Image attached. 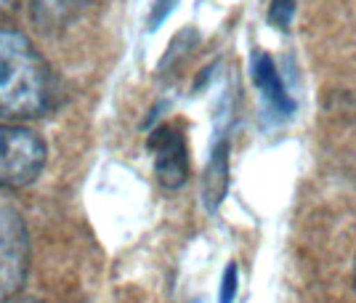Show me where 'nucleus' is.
I'll return each instance as SVG.
<instances>
[{
    "mask_svg": "<svg viewBox=\"0 0 356 303\" xmlns=\"http://www.w3.org/2000/svg\"><path fill=\"white\" fill-rule=\"evenodd\" d=\"M54 96V69L30 38L19 30H0V117H40Z\"/></svg>",
    "mask_w": 356,
    "mask_h": 303,
    "instance_id": "1",
    "label": "nucleus"
},
{
    "mask_svg": "<svg viewBox=\"0 0 356 303\" xmlns=\"http://www.w3.org/2000/svg\"><path fill=\"white\" fill-rule=\"evenodd\" d=\"M45 165V144L30 128L0 125V186H30Z\"/></svg>",
    "mask_w": 356,
    "mask_h": 303,
    "instance_id": "2",
    "label": "nucleus"
},
{
    "mask_svg": "<svg viewBox=\"0 0 356 303\" xmlns=\"http://www.w3.org/2000/svg\"><path fill=\"white\" fill-rule=\"evenodd\" d=\"M30 272V231L14 208H0V303L14 298Z\"/></svg>",
    "mask_w": 356,
    "mask_h": 303,
    "instance_id": "3",
    "label": "nucleus"
},
{
    "mask_svg": "<svg viewBox=\"0 0 356 303\" xmlns=\"http://www.w3.org/2000/svg\"><path fill=\"white\" fill-rule=\"evenodd\" d=\"M149 149L154 152V170L157 179L168 189L184 186L189 176V154H186V141L176 125H160L149 136Z\"/></svg>",
    "mask_w": 356,
    "mask_h": 303,
    "instance_id": "4",
    "label": "nucleus"
},
{
    "mask_svg": "<svg viewBox=\"0 0 356 303\" xmlns=\"http://www.w3.org/2000/svg\"><path fill=\"white\" fill-rule=\"evenodd\" d=\"M252 80H255V85L261 88L266 104L271 106L280 117H290V115H293L296 104H293V99L284 91L282 77L277 72L271 56L264 54V51H255V54H252Z\"/></svg>",
    "mask_w": 356,
    "mask_h": 303,
    "instance_id": "5",
    "label": "nucleus"
},
{
    "mask_svg": "<svg viewBox=\"0 0 356 303\" xmlns=\"http://www.w3.org/2000/svg\"><path fill=\"white\" fill-rule=\"evenodd\" d=\"M93 3L96 0H32V22L43 32L64 30L70 22L86 14Z\"/></svg>",
    "mask_w": 356,
    "mask_h": 303,
    "instance_id": "6",
    "label": "nucleus"
},
{
    "mask_svg": "<svg viewBox=\"0 0 356 303\" xmlns=\"http://www.w3.org/2000/svg\"><path fill=\"white\" fill-rule=\"evenodd\" d=\"M226 154H229V144L223 141L221 147L213 152V160H210L208 173H205V202H208V208H216L221 202L223 192H226V173H229Z\"/></svg>",
    "mask_w": 356,
    "mask_h": 303,
    "instance_id": "7",
    "label": "nucleus"
},
{
    "mask_svg": "<svg viewBox=\"0 0 356 303\" xmlns=\"http://www.w3.org/2000/svg\"><path fill=\"white\" fill-rule=\"evenodd\" d=\"M293 11H296V0H271V6H268V22L277 30L287 32L290 30V22H293Z\"/></svg>",
    "mask_w": 356,
    "mask_h": 303,
    "instance_id": "8",
    "label": "nucleus"
},
{
    "mask_svg": "<svg viewBox=\"0 0 356 303\" xmlns=\"http://www.w3.org/2000/svg\"><path fill=\"white\" fill-rule=\"evenodd\" d=\"M178 6V0H154V8L149 14V30H157L165 19L170 16V11Z\"/></svg>",
    "mask_w": 356,
    "mask_h": 303,
    "instance_id": "9",
    "label": "nucleus"
},
{
    "mask_svg": "<svg viewBox=\"0 0 356 303\" xmlns=\"http://www.w3.org/2000/svg\"><path fill=\"white\" fill-rule=\"evenodd\" d=\"M234 293H237V266L232 263L226 274H223V285H221V303L234 301Z\"/></svg>",
    "mask_w": 356,
    "mask_h": 303,
    "instance_id": "10",
    "label": "nucleus"
},
{
    "mask_svg": "<svg viewBox=\"0 0 356 303\" xmlns=\"http://www.w3.org/2000/svg\"><path fill=\"white\" fill-rule=\"evenodd\" d=\"M16 0H0V16L6 14V11H8V8H11V6H14Z\"/></svg>",
    "mask_w": 356,
    "mask_h": 303,
    "instance_id": "11",
    "label": "nucleus"
}]
</instances>
